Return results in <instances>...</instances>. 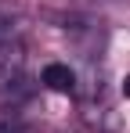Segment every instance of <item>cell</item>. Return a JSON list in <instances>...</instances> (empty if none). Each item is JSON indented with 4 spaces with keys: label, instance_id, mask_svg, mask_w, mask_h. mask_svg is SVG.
<instances>
[{
    "label": "cell",
    "instance_id": "cell-1",
    "mask_svg": "<svg viewBox=\"0 0 130 133\" xmlns=\"http://www.w3.org/2000/svg\"><path fill=\"white\" fill-rule=\"evenodd\" d=\"M25 50L18 40H7L0 43V97H18L25 94Z\"/></svg>",
    "mask_w": 130,
    "mask_h": 133
},
{
    "label": "cell",
    "instance_id": "cell-2",
    "mask_svg": "<svg viewBox=\"0 0 130 133\" xmlns=\"http://www.w3.org/2000/svg\"><path fill=\"white\" fill-rule=\"evenodd\" d=\"M40 83L47 90H54V94H72L76 90V72L65 65V61H51V65H43Z\"/></svg>",
    "mask_w": 130,
    "mask_h": 133
},
{
    "label": "cell",
    "instance_id": "cell-3",
    "mask_svg": "<svg viewBox=\"0 0 130 133\" xmlns=\"http://www.w3.org/2000/svg\"><path fill=\"white\" fill-rule=\"evenodd\" d=\"M7 40H15V29H11L7 15H0V43H7Z\"/></svg>",
    "mask_w": 130,
    "mask_h": 133
},
{
    "label": "cell",
    "instance_id": "cell-4",
    "mask_svg": "<svg viewBox=\"0 0 130 133\" xmlns=\"http://www.w3.org/2000/svg\"><path fill=\"white\" fill-rule=\"evenodd\" d=\"M123 97H127V101H130V76H127V79H123Z\"/></svg>",
    "mask_w": 130,
    "mask_h": 133
}]
</instances>
